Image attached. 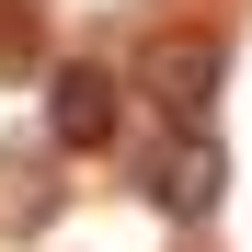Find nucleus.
<instances>
[{
  "label": "nucleus",
  "instance_id": "4",
  "mask_svg": "<svg viewBox=\"0 0 252 252\" xmlns=\"http://www.w3.org/2000/svg\"><path fill=\"white\" fill-rule=\"evenodd\" d=\"M58 218V160H12L0 149V229H46Z\"/></svg>",
  "mask_w": 252,
  "mask_h": 252
},
{
  "label": "nucleus",
  "instance_id": "1",
  "mask_svg": "<svg viewBox=\"0 0 252 252\" xmlns=\"http://www.w3.org/2000/svg\"><path fill=\"white\" fill-rule=\"evenodd\" d=\"M138 195L160 206V218L206 229V218H218V195H229V149H218V126H172V115H160V138L138 149Z\"/></svg>",
  "mask_w": 252,
  "mask_h": 252
},
{
  "label": "nucleus",
  "instance_id": "5",
  "mask_svg": "<svg viewBox=\"0 0 252 252\" xmlns=\"http://www.w3.org/2000/svg\"><path fill=\"white\" fill-rule=\"evenodd\" d=\"M23 46H34V0H0V69H23Z\"/></svg>",
  "mask_w": 252,
  "mask_h": 252
},
{
  "label": "nucleus",
  "instance_id": "2",
  "mask_svg": "<svg viewBox=\"0 0 252 252\" xmlns=\"http://www.w3.org/2000/svg\"><path fill=\"white\" fill-rule=\"evenodd\" d=\"M138 80H149V103L172 115V126H218V80H229V58H218V34H160Z\"/></svg>",
  "mask_w": 252,
  "mask_h": 252
},
{
  "label": "nucleus",
  "instance_id": "3",
  "mask_svg": "<svg viewBox=\"0 0 252 252\" xmlns=\"http://www.w3.org/2000/svg\"><path fill=\"white\" fill-rule=\"evenodd\" d=\"M115 126H126V80L103 58H69L46 80V138L58 149H115Z\"/></svg>",
  "mask_w": 252,
  "mask_h": 252
}]
</instances>
